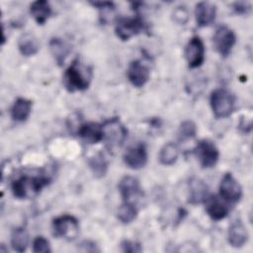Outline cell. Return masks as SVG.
<instances>
[{
    "mask_svg": "<svg viewBox=\"0 0 253 253\" xmlns=\"http://www.w3.org/2000/svg\"><path fill=\"white\" fill-rule=\"evenodd\" d=\"M92 79V69L75 59L63 75V85L69 92L86 90Z\"/></svg>",
    "mask_w": 253,
    "mask_h": 253,
    "instance_id": "6da1fadb",
    "label": "cell"
},
{
    "mask_svg": "<svg viewBox=\"0 0 253 253\" xmlns=\"http://www.w3.org/2000/svg\"><path fill=\"white\" fill-rule=\"evenodd\" d=\"M50 182V179L43 175H24L12 183V193L15 198L29 199L38 195Z\"/></svg>",
    "mask_w": 253,
    "mask_h": 253,
    "instance_id": "7a4b0ae2",
    "label": "cell"
},
{
    "mask_svg": "<svg viewBox=\"0 0 253 253\" xmlns=\"http://www.w3.org/2000/svg\"><path fill=\"white\" fill-rule=\"evenodd\" d=\"M103 141L110 152L120 149L127 136V129L118 118H112L102 125Z\"/></svg>",
    "mask_w": 253,
    "mask_h": 253,
    "instance_id": "3957f363",
    "label": "cell"
},
{
    "mask_svg": "<svg viewBox=\"0 0 253 253\" xmlns=\"http://www.w3.org/2000/svg\"><path fill=\"white\" fill-rule=\"evenodd\" d=\"M210 102L212 113L216 119L227 118L234 110V96L223 88L213 90L211 94Z\"/></svg>",
    "mask_w": 253,
    "mask_h": 253,
    "instance_id": "277c9868",
    "label": "cell"
},
{
    "mask_svg": "<svg viewBox=\"0 0 253 253\" xmlns=\"http://www.w3.org/2000/svg\"><path fill=\"white\" fill-rule=\"evenodd\" d=\"M52 233L57 238L74 240L79 233L78 219L70 214H62L52 220Z\"/></svg>",
    "mask_w": 253,
    "mask_h": 253,
    "instance_id": "5b68a950",
    "label": "cell"
},
{
    "mask_svg": "<svg viewBox=\"0 0 253 253\" xmlns=\"http://www.w3.org/2000/svg\"><path fill=\"white\" fill-rule=\"evenodd\" d=\"M146 29V24L138 16L133 18H120L117 21L115 33L122 41H128L130 38L140 34Z\"/></svg>",
    "mask_w": 253,
    "mask_h": 253,
    "instance_id": "8992f818",
    "label": "cell"
},
{
    "mask_svg": "<svg viewBox=\"0 0 253 253\" xmlns=\"http://www.w3.org/2000/svg\"><path fill=\"white\" fill-rule=\"evenodd\" d=\"M194 153L200 165L205 169L213 167L219 158V151L217 147L209 139L199 141L194 149Z\"/></svg>",
    "mask_w": 253,
    "mask_h": 253,
    "instance_id": "52a82bcc",
    "label": "cell"
},
{
    "mask_svg": "<svg viewBox=\"0 0 253 253\" xmlns=\"http://www.w3.org/2000/svg\"><path fill=\"white\" fill-rule=\"evenodd\" d=\"M236 42L234 32L226 26H220L216 29L212 37V44L215 51L222 57H226L232 50Z\"/></svg>",
    "mask_w": 253,
    "mask_h": 253,
    "instance_id": "ba28073f",
    "label": "cell"
},
{
    "mask_svg": "<svg viewBox=\"0 0 253 253\" xmlns=\"http://www.w3.org/2000/svg\"><path fill=\"white\" fill-rule=\"evenodd\" d=\"M219 196L228 204L236 203L242 197V188L231 173H225L220 180Z\"/></svg>",
    "mask_w": 253,
    "mask_h": 253,
    "instance_id": "9c48e42d",
    "label": "cell"
},
{
    "mask_svg": "<svg viewBox=\"0 0 253 253\" xmlns=\"http://www.w3.org/2000/svg\"><path fill=\"white\" fill-rule=\"evenodd\" d=\"M118 186L120 194L125 203L133 204L143 195L139 181L132 176L123 177Z\"/></svg>",
    "mask_w": 253,
    "mask_h": 253,
    "instance_id": "30bf717a",
    "label": "cell"
},
{
    "mask_svg": "<svg viewBox=\"0 0 253 253\" xmlns=\"http://www.w3.org/2000/svg\"><path fill=\"white\" fill-rule=\"evenodd\" d=\"M185 57L190 68L201 66L205 60L204 42L199 37H193L187 43L185 48Z\"/></svg>",
    "mask_w": 253,
    "mask_h": 253,
    "instance_id": "8fae6325",
    "label": "cell"
},
{
    "mask_svg": "<svg viewBox=\"0 0 253 253\" xmlns=\"http://www.w3.org/2000/svg\"><path fill=\"white\" fill-rule=\"evenodd\" d=\"M147 150L144 143H137L130 146L124 155V161L130 169H140L147 163Z\"/></svg>",
    "mask_w": 253,
    "mask_h": 253,
    "instance_id": "7c38bea8",
    "label": "cell"
},
{
    "mask_svg": "<svg viewBox=\"0 0 253 253\" xmlns=\"http://www.w3.org/2000/svg\"><path fill=\"white\" fill-rule=\"evenodd\" d=\"M127 78L131 85L140 88L144 86L150 77V72L147 66L141 63L139 60L131 61L127 67L126 71Z\"/></svg>",
    "mask_w": 253,
    "mask_h": 253,
    "instance_id": "4fadbf2b",
    "label": "cell"
},
{
    "mask_svg": "<svg viewBox=\"0 0 253 253\" xmlns=\"http://www.w3.org/2000/svg\"><path fill=\"white\" fill-rule=\"evenodd\" d=\"M205 203L206 211L208 214L211 216V218H212L213 220H220L224 218L229 211L228 203L225 202L220 196H209Z\"/></svg>",
    "mask_w": 253,
    "mask_h": 253,
    "instance_id": "5bb4252c",
    "label": "cell"
},
{
    "mask_svg": "<svg viewBox=\"0 0 253 253\" xmlns=\"http://www.w3.org/2000/svg\"><path fill=\"white\" fill-rule=\"evenodd\" d=\"M209 196V188L203 180L193 177L189 181V203L193 205L205 203Z\"/></svg>",
    "mask_w": 253,
    "mask_h": 253,
    "instance_id": "9a60e30c",
    "label": "cell"
},
{
    "mask_svg": "<svg viewBox=\"0 0 253 253\" xmlns=\"http://www.w3.org/2000/svg\"><path fill=\"white\" fill-rule=\"evenodd\" d=\"M216 15V7L211 2H200L196 5L195 16L199 27H206L211 24Z\"/></svg>",
    "mask_w": 253,
    "mask_h": 253,
    "instance_id": "2e32d148",
    "label": "cell"
},
{
    "mask_svg": "<svg viewBox=\"0 0 253 253\" xmlns=\"http://www.w3.org/2000/svg\"><path fill=\"white\" fill-rule=\"evenodd\" d=\"M78 134L87 143H97L103 139L102 125L93 122L83 124L79 126Z\"/></svg>",
    "mask_w": 253,
    "mask_h": 253,
    "instance_id": "e0dca14e",
    "label": "cell"
},
{
    "mask_svg": "<svg viewBox=\"0 0 253 253\" xmlns=\"http://www.w3.org/2000/svg\"><path fill=\"white\" fill-rule=\"evenodd\" d=\"M227 239L232 247H242L248 240V232L246 227L240 220H235L228 228Z\"/></svg>",
    "mask_w": 253,
    "mask_h": 253,
    "instance_id": "ac0fdd59",
    "label": "cell"
},
{
    "mask_svg": "<svg viewBox=\"0 0 253 253\" xmlns=\"http://www.w3.org/2000/svg\"><path fill=\"white\" fill-rule=\"evenodd\" d=\"M32 112V102L25 98H18L11 108V118L16 122H25Z\"/></svg>",
    "mask_w": 253,
    "mask_h": 253,
    "instance_id": "d6986e66",
    "label": "cell"
},
{
    "mask_svg": "<svg viewBox=\"0 0 253 253\" xmlns=\"http://www.w3.org/2000/svg\"><path fill=\"white\" fill-rule=\"evenodd\" d=\"M30 11L39 25H43L51 15V7L45 0H38L31 4Z\"/></svg>",
    "mask_w": 253,
    "mask_h": 253,
    "instance_id": "ffe728a7",
    "label": "cell"
},
{
    "mask_svg": "<svg viewBox=\"0 0 253 253\" xmlns=\"http://www.w3.org/2000/svg\"><path fill=\"white\" fill-rule=\"evenodd\" d=\"M18 47L20 52L25 56H31L39 51V42L37 38L32 34H24L21 36L18 42Z\"/></svg>",
    "mask_w": 253,
    "mask_h": 253,
    "instance_id": "44dd1931",
    "label": "cell"
},
{
    "mask_svg": "<svg viewBox=\"0 0 253 253\" xmlns=\"http://www.w3.org/2000/svg\"><path fill=\"white\" fill-rule=\"evenodd\" d=\"M49 48L55 61L59 65H61L64 62L65 58L70 52V46L68 45V43H66L64 41L58 38H54L50 40Z\"/></svg>",
    "mask_w": 253,
    "mask_h": 253,
    "instance_id": "7402d4cb",
    "label": "cell"
},
{
    "mask_svg": "<svg viewBox=\"0 0 253 253\" xmlns=\"http://www.w3.org/2000/svg\"><path fill=\"white\" fill-rule=\"evenodd\" d=\"M179 156V148L174 142L166 143L159 152V161L161 164L169 166L173 165Z\"/></svg>",
    "mask_w": 253,
    "mask_h": 253,
    "instance_id": "603a6c76",
    "label": "cell"
},
{
    "mask_svg": "<svg viewBox=\"0 0 253 253\" xmlns=\"http://www.w3.org/2000/svg\"><path fill=\"white\" fill-rule=\"evenodd\" d=\"M89 167L96 178H102L108 171V161L103 152H98L89 159Z\"/></svg>",
    "mask_w": 253,
    "mask_h": 253,
    "instance_id": "cb8c5ba5",
    "label": "cell"
},
{
    "mask_svg": "<svg viewBox=\"0 0 253 253\" xmlns=\"http://www.w3.org/2000/svg\"><path fill=\"white\" fill-rule=\"evenodd\" d=\"M29 244V234L24 227L13 230L11 235V245L17 252H24Z\"/></svg>",
    "mask_w": 253,
    "mask_h": 253,
    "instance_id": "d4e9b609",
    "label": "cell"
},
{
    "mask_svg": "<svg viewBox=\"0 0 253 253\" xmlns=\"http://www.w3.org/2000/svg\"><path fill=\"white\" fill-rule=\"evenodd\" d=\"M137 215V209L134 204L123 203L118 211V218L123 223H129L135 219Z\"/></svg>",
    "mask_w": 253,
    "mask_h": 253,
    "instance_id": "484cf974",
    "label": "cell"
},
{
    "mask_svg": "<svg viewBox=\"0 0 253 253\" xmlns=\"http://www.w3.org/2000/svg\"><path fill=\"white\" fill-rule=\"evenodd\" d=\"M197 133V126L193 121H184L179 126V135L182 139L192 138Z\"/></svg>",
    "mask_w": 253,
    "mask_h": 253,
    "instance_id": "4316f807",
    "label": "cell"
},
{
    "mask_svg": "<svg viewBox=\"0 0 253 253\" xmlns=\"http://www.w3.org/2000/svg\"><path fill=\"white\" fill-rule=\"evenodd\" d=\"M33 251L36 253H48L51 251L49 241L43 236H37L33 241Z\"/></svg>",
    "mask_w": 253,
    "mask_h": 253,
    "instance_id": "83f0119b",
    "label": "cell"
},
{
    "mask_svg": "<svg viewBox=\"0 0 253 253\" xmlns=\"http://www.w3.org/2000/svg\"><path fill=\"white\" fill-rule=\"evenodd\" d=\"M121 248H122V251H124V252H130V253L141 252L142 251L141 245L139 243L134 242V241H130V240H124V241H122Z\"/></svg>",
    "mask_w": 253,
    "mask_h": 253,
    "instance_id": "f1b7e54d",
    "label": "cell"
},
{
    "mask_svg": "<svg viewBox=\"0 0 253 253\" xmlns=\"http://www.w3.org/2000/svg\"><path fill=\"white\" fill-rule=\"evenodd\" d=\"M188 12L185 7H177V9L173 12L174 20L179 24H185L188 20Z\"/></svg>",
    "mask_w": 253,
    "mask_h": 253,
    "instance_id": "f546056e",
    "label": "cell"
},
{
    "mask_svg": "<svg viewBox=\"0 0 253 253\" xmlns=\"http://www.w3.org/2000/svg\"><path fill=\"white\" fill-rule=\"evenodd\" d=\"M251 6L248 3H244V2H237L234 4V10L236 11V13L239 14H246L250 11Z\"/></svg>",
    "mask_w": 253,
    "mask_h": 253,
    "instance_id": "4dcf8cb0",
    "label": "cell"
},
{
    "mask_svg": "<svg viewBox=\"0 0 253 253\" xmlns=\"http://www.w3.org/2000/svg\"><path fill=\"white\" fill-rule=\"evenodd\" d=\"M80 246L82 247V250H83V251H92V252H94V251H99V249L96 248V244H95L94 242H92V241H89V240L83 241V242L80 244Z\"/></svg>",
    "mask_w": 253,
    "mask_h": 253,
    "instance_id": "1f68e13d",
    "label": "cell"
},
{
    "mask_svg": "<svg viewBox=\"0 0 253 253\" xmlns=\"http://www.w3.org/2000/svg\"><path fill=\"white\" fill-rule=\"evenodd\" d=\"M91 4L99 9H114V4L112 2H91Z\"/></svg>",
    "mask_w": 253,
    "mask_h": 253,
    "instance_id": "d6a6232c",
    "label": "cell"
}]
</instances>
